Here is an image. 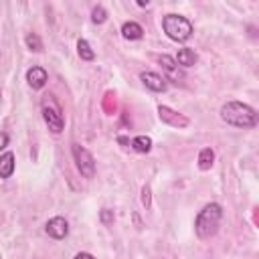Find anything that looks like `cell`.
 I'll list each match as a JSON object with an SVG mask.
<instances>
[{"instance_id":"1","label":"cell","mask_w":259,"mask_h":259,"mask_svg":"<svg viewBox=\"0 0 259 259\" xmlns=\"http://www.w3.org/2000/svg\"><path fill=\"white\" fill-rule=\"evenodd\" d=\"M221 119L233 127H255L257 125V111L241 101H227L221 107Z\"/></svg>"},{"instance_id":"2","label":"cell","mask_w":259,"mask_h":259,"mask_svg":"<svg viewBox=\"0 0 259 259\" xmlns=\"http://www.w3.org/2000/svg\"><path fill=\"white\" fill-rule=\"evenodd\" d=\"M223 219V208L217 202H208L206 206H202V210H198L196 221H194V231L198 235V239H210L221 225Z\"/></svg>"},{"instance_id":"3","label":"cell","mask_w":259,"mask_h":259,"mask_svg":"<svg viewBox=\"0 0 259 259\" xmlns=\"http://www.w3.org/2000/svg\"><path fill=\"white\" fill-rule=\"evenodd\" d=\"M162 28L164 32L168 34V38L176 40V42H184L192 36L194 28H192V22L180 14H166L162 18Z\"/></svg>"},{"instance_id":"4","label":"cell","mask_w":259,"mask_h":259,"mask_svg":"<svg viewBox=\"0 0 259 259\" xmlns=\"http://www.w3.org/2000/svg\"><path fill=\"white\" fill-rule=\"evenodd\" d=\"M40 111H42V119L49 125V130L53 134H61L65 127V117H63V109L59 101L53 95H45L40 101Z\"/></svg>"},{"instance_id":"5","label":"cell","mask_w":259,"mask_h":259,"mask_svg":"<svg viewBox=\"0 0 259 259\" xmlns=\"http://www.w3.org/2000/svg\"><path fill=\"white\" fill-rule=\"evenodd\" d=\"M71 152H73V160H75V166L81 172V176L93 178L95 176V160H93L91 152L79 144H71Z\"/></svg>"},{"instance_id":"6","label":"cell","mask_w":259,"mask_h":259,"mask_svg":"<svg viewBox=\"0 0 259 259\" xmlns=\"http://www.w3.org/2000/svg\"><path fill=\"white\" fill-rule=\"evenodd\" d=\"M158 117H160V121H164V123H168V125H172V127H186V125L190 123V119H188L186 115L174 111V109L168 107V105H160V107H158Z\"/></svg>"},{"instance_id":"7","label":"cell","mask_w":259,"mask_h":259,"mask_svg":"<svg viewBox=\"0 0 259 259\" xmlns=\"http://www.w3.org/2000/svg\"><path fill=\"white\" fill-rule=\"evenodd\" d=\"M140 79H142V83H144L150 91L164 93V91L168 89V81H166L162 75L154 73V71H142V73H140Z\"/></svg>"},{"instance_id":"8","label":"cell","mask_w":259,"mask_h":259,"mask_svg":"<svg viewBox=\"0 0 259 259\" xmlns=\"http://www.w3.org/2000/svg\"><path fill=\"white\" fill-rule=\"evenodd\" d=\"M45 231L49 237L53 239H65L69 235V223L63 219V217H53L47 225H45Z\"/></svg>"},{"instance_id":"9","label":"cell","mask_w":259,"mask_h":259,"mask_svg":"<svg viewBox=\"0 0 259 259\" xmlns=\"http://www.w3.org/2000/svg\"><path fill=\"white\" fill-rule=\"evenodd\" d=\"M158 63L162 65V69L166 71V75H168V79H170V81H174V83H180V81L184 79L182 71L178 69L176 61H174L170 55H160V57H158Z\"/></svg>"},{"instance_id":"10","label":"cell","mask_w":259,"mask_h":259,"mask_svg":"<svg viewBox=\"0 0 259 259\" xmlns=\"http://www.w3.org/2000/svg\"><path fill=\"white\" fill-rule=\"evenodd\" d=\"M26 81H28V85L32 89H42L47 85V81H49V75H47V71L42 67H30L26 71Z\"/></svg>"},{"instance_id":"11","label":"cell","mask_w":259,"mask_h":259,"mask_svg":"<svg viewBox=\"0 0 259 259\" xmlns=\"http://www.w3.org/2000/svg\"><path fill=\"white\" fill-rule=\"evenodd\" d=\"M121 36L125 38V40H138V38H142L144 36V28L138 24V22H123L121 24Z\"/></svg>"},{"instance_id":"12","label":"cell","mask_w":259,"mask_h":259,"mask_svg":"<svg viewBox=\"0 0 259 259\" xmlns=\"http://www.w3.org/2000/svg\"><path fill=\"white\" fill-rule=\"evenodd\" d=\"M176 65H180V67H192V65H196V61H198V57H196V53H194V49H188V47H184V49H180L178 51V55H176Z\"/></svg>"},{"instance_id":"13","label":"cell","mask_w":259,"mask_h":259,"mask_svg":"<svg viewBox=\"0 0 259 259\" xmlns=\"http://www.w3.org/2000/svg\"><path fill=\"white\" fill-rule=\"evenodd\" d=\"M14 174V154L4 152L0 156V178H10Z\"/></svg>"},{"instance_id":"14","label":"cell","mask_w":259,"mask_h":259,"mask_svg":"<svg viewBox=\"0 0 259 259\" xmlns=\"http://www.w3.org/2000/svg\"><path fill=\"white\" fill-rule=\"evenodd\" d=\"M212 164H214V152H212V148H202L198 152V168L200 170H210Z\"/></svg>"},{"instance_id":"15","label":"cell","mask_w":259,"mask_h":259,"mask_svg":"<svg viewBox=\"0 0 259 259\" xmlns=\"http://www.w3.org/2000/svg\"><path fill=\"white\" fill-rule=\"evenodd\" d=\"M136 152H140V154H146V152H150L152 150V140L148 138V136H136L134 140H132V144H130Z\"/></svg>"},{"instance_id":"16","label":"cell","mask_w":259,"mask_h":259,"mask_svg":"<svg viewBox=\"0 0 259 259\" xmlns=\"http://www.w3.org/2000/svg\"><path fill=\"white\" fill-rule=\"evenodd\" d=\"M77 53H79V57H81L83 61H93V59H95V53L91 51L89 42H87V40H83V38H79V40H77Z\"/></svg>"},{"instance_id":"17","label":"cell","mask_w":259,"mask_h":259,"mask_svg":"<svg viewBox=\"0 0 259 259\" xmlns=\"http://www.w3.org/2000/svg\"><path fill=\"white\" fill-rule=\"evenodd\" d=\"M24 42H26V47L32 51V53H40L42 51V42H40V38H38V34H34V32H30V34H26V38H24Z\"/></svg>"},{"instance_id":"18","label":"cell","mask_w":259,"mask_h":259,"mask_svg":"<svg viewBox=\"0 0 259 259\" xmlns=\"http://www.w3.org/2000/svg\"><path fill=\"white\" fill-rule=\"evenodd\" d=\"M91 20H93L95 24H103V22L107 20V12H105V8H103V6H95V8L91 10Z\"/></svg>"},{"instance_id":"19","label":"cell","mask_w":259,"mask_h":259,"mask_svg":"<svg viewBox=\"0 0 259 259\" xmlns=\"http://www.w3.org/2000/svg\"><path fill=\"white\" fill-rule=\"evenodd\" d=\"M99 219H101V223H103V225H111V223H113V210L103 208V210L99 212Z\"/></svg>"},{"instance_id":"20","label":"cell","mask_w":259,"mask_h":259,"mask_svg":"<svg viewBox=\"0 0 259 259\" xmlns=\"http://www.w3.org/2000/svg\"><path fill=\"white\" fill-rule=\"evenodd\" d=\"M150 198H152V196H150V186H144V188H142V204H144L146 208H150V204H152Z\"/></svg>"},{"instance_id":"21","label":"cell","mask_w":259,"mask_h":259,"mask_svg":"<svg viewBox=\"0 0 259 259\" xmlns=\"http://www.w3.org/2000/svg\"><path fill=\"white\" fill-rule=\"evenodd\" d=\"M6 146H8V134L0 132V150H4Z\"/></svg>"},{"instance_id":"22","label":"cell","mask_w":259,"mask_h":259,"mask_svg":"<svg viewBox=\"0 0 259 259\" xmlns=\"http://www.w3.org/2000/svg\"><path fill=\"white\" fill-rule=\"evenodd\" d=\"M75 259H95V257H93L91 253H77Z\"/></svg>"},{"instance_id":"23","label":"cell","mask_w":259,"mask_h":259,"mask_svg":"<svg viewBox=\"0 0 259 259\" xmlns=\"http://www.w3.org/2000/svg\"><path fill=\"white\" fill-rule=\"evenodd\" d=\"M117 142H119V144H132V142H130L127 138H123V136H119V138H117Z\"/></svg>"},{"instance_id":"24","label":"cell","mask_w":259,"mask_h":259,"mask_svg":"<svg viewBox=\"0 0 259 259\" xmlns=\"http://www.w3.org/2000/svg\"><path fill=\"white\" fill-rule=\"evenodd\" d=\"M0 259H2V255H0Z\"/></svg>"}]
</instances>
